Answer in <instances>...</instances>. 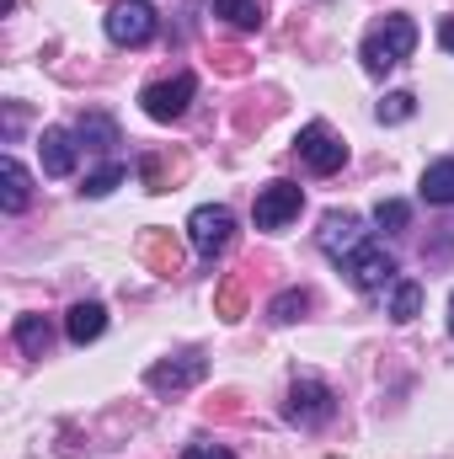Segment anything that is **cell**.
I'll list each match as a JSON object with an SVG mask.
<instances>
[{
    "instance_id": "cell-12",
    "label": "cell",
    "mask_w": 454,
    "mask_h": 459,
    "mask_svg": "<svg viewBox=\"0 0 454 459\" xmlns=\"http://www.w3.org/2000/svg\"><path fill=\"white\" fill-rule=\"evenodd\" d=\"M38 150H43V171L48 177H70L75 171V134L70 128H43V139H38Z\"/></svg>"
},
{
    "instance_id": "cell-7",
    "label": "cell",
    "mask_w": 454,
    "mask_h": 459,
    "mask_svg": "<svg viewBox=\"0 0 454 459\" xmlns=\"http://www.w3.org/2000/svg\"><path fill=\"white\" fill-rule=\"evenodd\" d=\"M342 273L363 289V294H374V289H385V283H396V256L380 246V240H363L347 262H342Z\"/></svg>"
},
{
    "instance_id": "cell-18",
    "label": "cell",
    "mask_w": 454,
    "mask_h": 459,
    "mask_svg": "<svg viewBox=\"0 0 454 459\" xmlns=\"http://www.w3.org/2000/svg\"><path fill=\"white\" fill-rule=\"evenodd\" d=\"M423 198L439 209H454V160H433L423 171Z\"/></svg>"
},
{
    "instance_id": "cell-20",
    "label": "cell",
    "mask_w": 454,
    "mask_h": 459,
    "mask_svg": "<svg viewBox=\"0 0 454 459\" xmlns=\"http://www.w3.org/2000/svg\"><path fill=\"white\" fill-rule=\"evenodd\" d=\"M305 310H310V294H305V289H284V294L267 305V321H273V326H289V321H300Z\"/></svg>"
},
{
    "instance_id": "cell-16",
    "label": "cell",
    "mask_w": 454,
    "mask_h": 459,
    "mask_svg": "<svg viewBox=\"0 0 454 459\" xmlns=\"http://www.w3.org/2000/svg\"><path fill=\"white\" fill-rule=\"evenodd\" d=\"M214 16H225L235 32H257L267 22V0H214Z\"/></svg>"
},
{
    "instance_id": "cell-19",
    "label": "cell",
    "mask_w": 454,
    "mask_h": 459,
    "mask_svg": "<svg viewBox=\"0 0 454 459\" xmlns=\"http://www.w3.org/2000/svg\"><path fill=\"white\" fill-rule=\"evenodd\" d=\"M75 139L86 144V150H113L118 144V123L108 113H86L75 123Z\"/></svg>"
},
{
    "instance_id": "cell-15",
    "label": "cell",
    "mask_w": 454,
    "mask_h": 459,
    "mask_svg": "<svg viewBox=\"0 0 454 459\" xmlns=\"http://www.w3.org/2000/svg\"><path fill=\"white\" fill-rule=\"evenodd\" d=\"M0 182H5V187H0V209H5V214H22V209L32 204V177L22 171V160H11V155H5Z\"/></svg>"
},
{
    "instance_id": "cell-9",
    "label": "cell",
    "mask_w": 454,
    "mask_h": 459,
    "mask_svg": "<svg viewBox=\"0 0 454 459\" xmlns=\"http://www.w3.org/2000/svg\"><path fill=\"white\" fill-rule=\"evenodd\" d=\"M316 240H321V251H327L332 262H347V256L369 240V230H363V220H358V214H347V209L337 214V209H332V214L321 220V230H316Z\"/></svg>"
},
{
    "instance_id": "cell-1",
    "label": "cell",
    "mask_w": 454,
    "mask_h": 459,
    "mask_svg": "<svg viewBox=\"0 0 454 459\" xmlns=\"http://www.w3.org/2000/svg\"><path fill=\"white\" fill-rule=\"evenodd\" d=\"M412 48H417V27H412V16H385V22H374L369 32H363V48H358V59H363V70L369 75H385V70H396L401 59H412Z\"/></svg>"
},
{
    "instance_id": "cell-14",
    "label": "cell",
    "mask_w": 454,
    "mask_h": 459,
    "mask_svg": "<svg viewBox=\"0 0 454 459\" xmlns=\"http://www.w3.org/2000/svg\"><path fill=\"white\" fill-rule=\"evenodd\" d=\"M177 177H188V160H182V155L171 160V155L150 150V155L139 160V182H144L150 193H171V182H177Z\"/></svg>"
},
{
    "instance_id": "cell-27",
    "label": "cell",
    "mask_w": 454,
    "mask_h": 459,
    "mask_svg": "<svg viewBox=\"0 0 454 459\" xmlns=\"http://www.w3.org/2000/svg\"><path fill=\"white\" fill-rule=\"evenodd\" d=\"M214 59H220L225 75H246V54H240V48H225V54H214Z\"/></svg>"
},
{
    "instance_id": "cell-22",
    "label": "cell",
    "mask_w": 454,
    "mask_h": 459,
    "mask_svg": "<svg viewBox=\"0 0 454 459\" xmlns=\"http://www.w3.org/2000/svg\"><path fill=\"white\" fill-rule=\"evenodd\" d=\"M214 316H220V321H240V316H246V289H240V278H225V283H220Z\"/></svg>"
},
{
    "instance_id": "cell-2",
    "label": "cell",
    "mask_w": 454,
    "mask_h": 459,
    "mask_svg": "<svg viewBox=\"0 0 454 459\" xmlns=\"http://www.w3.org/2000/svg\"><path fill=\"white\" fill-rule=\"evenodd\" d=\"M332 411H337V395H332V385H327V379L300 374V379L289 385L284 417H289L294 428H321V422H332Z\"/></svg>"
},
{
    "instance_id": "cell-25",
    "label": "cell",
    "mask_w": 454,
    "mask_h": 459,
    "mask_svg": "<svg viewBox=\"0 0 454 459\" xmlns=\"http://www.w3.org/2000/svg\"><path fill=\"white\" fill-rule=\"evenodd\" d=\"M412 113H417V97H412V91H390V97L374 108V117H380V123H406Z\"/></svg>"
},
{
    "instance_id": "cell-24",
    "label": "cell",
    "mask_w": 454,
    "mask_h": 459,
    "mask_svg": "<svg viewBox=\"0 0 454 459\" xmlns=\"http://www.w3.org/2000/svg\"><path fill=\"white\" fill-rule=\"evenodd\" d=\"M374 225L380 230H406L412 225V204H401V198H380V204H374Z\"/></svg>"
},
{
    "instance_id": "cell-21",
    "label": "cell",
    "mask_w": 454,
    "mask_h": 459,
    "mask_svg": "<svg viewBox=\"0 0 454 459\" xmlns=\"http://www.w3.org/2000/svg\"><path fill=\"white\" fill-rule=\"evenodd\" d=\"M417 310H423V283H412V278H401L396 283V294H390V321H417Z\"/></svg>"
},
{
    "instance_id": "cell-6",
    "label": "cell",
    "mask_w": 454,
    "mask_h": 459,
    "mask_svg": "<svg viewBox=\"0 0 454 459\" xmlns=\"http://www.w3.org/2000/svg\"><path fill=\"white\" fill-rule=\"evenodd\" d=\"M300 209H305V193L294 182H267L251 204V220L257 230H284L289 220H300Z\"/></svg>"
},
{
    "instance_id": "cell-3",
    "label": "cell",
    "mask_w": 454,
    "mask_h": 459,
    "mask_svg": "<svg viewBox=\"0 0 454 459\" xmlns=\"http://www.w3.org/2000/svg\"><path fill=\"white\" fill-rule=\"evenodd\" d=\"M188 240H193L198 256L214 262L230 240H235V214H230L225 204H204V209H193V214H188Z\"/></svg>"
},
{
    "instance_id": "cell-26",
    "label": "cell",
    "mask_w": 454,
    "mask_h": 459,
    "mask_svg": "<svg viewBox=\"0 0 454 459\" xmlns=\"http://www.w3.org/2000/svg\"><path fill=\"white\" fill-rule=\"evenodd\" d=\"M182 459H235V455H230L225 444H188V455Z\"/></svg>"
},
{
    "instance_id": "cell-4",
    "label": "cell",
    "mask_w": 454,
    "mask_h": 459,
    "mask_svg": "<svg viewBox=\"0 0 454 459\" xmlns=\"http://www.w3.org/2000/svg\"><path fill=\"white\" fill-rule=\"evenodd\" d=\"M108 38L118 48H139L155 38V5L150 0H113L108 11Z\"/></svg>"
},
{
    "instance_id": "cell-13",
    "label": "cell",
    "mask_w": 454,
    "mask_h": 459,
    "mask_svg": "<svg viewBox=\"0 0 454 459\" xmlns=\"http://www.w3.org/2000/svg\"><path fill=\"white\" fill-rule=\"evenodd\" d=\"M108 332V310L97 305V299H81V305H70V316H65V337L75 347H86V342H97Z\"/></svg>"
},
{
    "instance_id": "cell-10",
    "label": "cell",
    "mask_w": 454,
    "mask_h": 459,
    "mask_svg": "<svg viewBox=\"0 0 454 459\" xmlns=\"http://www.w3.org/2000/svg\"><path fill=\"white\" fill-rule=\"evenodd\" d=\"M139 262H144L155 278H177V273H182V240L161 225L139 230Z\"/></svg>"
},
{
    "instance_id": "cell-8",
    "label": "cell",
    "mask_w": 454,
    "mask_h": 459,
    "mask_svg": "<svg viewBox=\"0 0 454 459\" xmlns=\"http://www.w3.org/2000/svg\"><path fill=\"white\" fill-rule=\"evenodd\" d=\"M193 91H198V81L182 70V75H171V81H155V86H144V91H139V102H144V113L155 117V123H177V117L188 113Z\"/></svg>"
},
{
    "instance_id": "cell-29",
    "label": "cell",
    "mask_w": 454,
    "mask_h": 459,
    "mask_svg": "<svg viewBox=\"0 0 454 459\" xmlns=\"http://www.w3.org/2000/svg\"><path fill=\"white\" fill-rule=\"evenodd\" d=\"M450 332H454V294H450Z\"/></svg>"
},
{
    "instance_id": "cell-23",
    "label": "cell",
    "mask_w": 454,
    "mask_h": 459,
    "mask_svg": "<svg viewBox=\"0 0 454 459\" xmlns=\"http://www.w3.org/2000/svg\"><path fill=\"white\" fill-rule=\"evenodd\" d=\"M123 177H128V166H123V160H108L102 171H92V177H86V187H81V193H86V198H108Z\"/></svg>"
},
{
    "instance_id": "cell-28",
    "label": "cell",
    "mask_w": 454,
    "mask_h": 459,
    "mask_svg": "<svg viewBox=\"0 0 454 459\" xmlns=\"http://www.w3.org/2000/svg\"><path fill=\"white\" fill-rule=\"evenodd\" d=\"M439 43L454 54V16H444V22H439Z\"/></svg>"
},
{
    "instance_id": "cell-17",
    "label": "cell",
    "mask_w": 454,
    "mask_h": 459,
    "mask_svg": "<svg viewBox=\"0 0 454 459\" xmlns=\"http://www.w3.org/2000/svg\"><path fill=\"white\" fill-rule=\"evenodd\" d=\"M11 337H16V347H22L27 358H43V352L54 347V326H48L43 316H16V332H11Z\"/></svg>"
},
{
    "instance_id": "cell-11",
    "label": "cell",
    "mask_w": 454,
    "mask_h": 459,
    "mask_svg": "<svg viewBox=\"0 0 454 459\" xmlns=\"http://www.w3.org/2000/svg\"><path fill=\"white\" fill-rule=\"evenodd\" d=\"M209 374V358H198V352H188V358H171V363H155L150 374H144V385L155 390V395H182L188 385H198Z\"/></svg>"
},
{
    "instance_id": "cell-5",
    "label": "cell",
    "mask_w": 454,
    "mask_h": 459,
    "mask_svg": "<svg viewBox=\"0 0 454 459\" xmlns=\"http://www.w3.org/2000/svg\"><path fill=\"white\" fill-rule=\"evenodd\" d=\"M294 144H300V160H305L316 177H332V171H342V166H347V144H342L327 123H305Z\"/></svg>"
}]
</instances>
